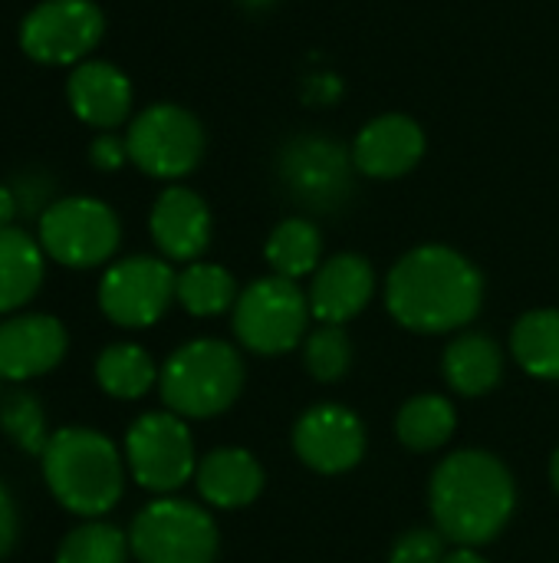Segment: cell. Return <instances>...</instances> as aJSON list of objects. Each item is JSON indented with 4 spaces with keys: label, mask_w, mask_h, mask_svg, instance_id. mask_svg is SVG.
<instances>
[{
    "label": "cell",
    "mask_w": 559,
    "mask_h": 563,
    "mask_svg": "<svg viewBox=\"0 0 559 563\" xmlns=\"http://www.w3.org/2000/svg\"><path fill=\"white\" fill-rule=\"evenodd\" d=\"M435 528L458 548L491 544L517 508V485L507 465L481 449L448 455L428 488Z\"/></svg>",
    "instance_id": "2"
},
{
    "label": "cell",
    "mask_w": 559,
    "mask_h": 563,
    "mask_svg": "<svg viewBox=\"0 0 559 563\" xmlns=\"http://www.w3.org/2000/svg\"><path fill=\"white\" fill-rule=\"evenodd\" d=\"M40 462L53 498L79 518H99L112 511L122 498V455L96 429L53 432Z\"/></svg>",
    "instance_id": "3"
},
{
    "label": "cell",
    "mask_w": 559,
    "mask_h": 563,
    "mask_svg": "<svg viewBox=\"0 0 559 563\" xmlns=\"http://www.w3.org/2000/svg\"><path fill=\"white\" fill-rule=\"evenodd\" d=\"M128 162L152 178H185L204 158V129L194 112L175 102L142 109L125 132Z\"/></svg>",
    "instance_id": "7"
},
{
    "label": "cell",
    "mask_w": 559,
    "mask_h": 563,
    "mask_svg": "<svg viewBox=\"0 0 559 563\" xmlns=\"http://www.w3.org/2000/svg\"><path fill=\"white\" fill-rule=\"evenodd\" d=\"M303 363H306V373L316 383H339L349 373V363H353V343H349L346 330L336 327V323L316 327L306 336Z\"/></svg>",
    "instance_id": "29"
},
{
    "label": "cell",
    "mask_w": 559,
    "mask_h": 563,
    "mask_svg": "<svg viewBox=\"0 0 559 563\" xmlns=\"http://www.w3.org/2000/svg\"><path fill=\"white\" fill-rule=\"evenodd\" d=\"M194 482L211 508L237 511L260 498L264 468L247 449H214L201 459Z\"/></svg>",
    "instance_id": "19"
},
{
    "label": "cell",
    "mask_w": 559,
    "mask_h": 563,
    "mask_svg": "<svg viewBox=\"0 0 559 563\" xmlns=\"http://www.w3.org/2000/svg\"><path fill=\"white\" fill-rule=\"evenodd\" d=\"M455 429H458L455 406L445 396H435V393L409 399L399 409V419H395V435L412 452H435V449H441L455 435Z\"/></svg>",
    "instance_id": "24"
},
{
    "label": "cell",
    "mask_w": 559,
    "mask_h": 563,
    "mask_svg": "<svg viewBox=\"0 0 559 563\" xmlns=\"http://www.w3.org/2000/svg\"><path fill=\"white\" fill-rule=\"evenodd\" d=\"M66 327L49 313H23L0 323V379H33L59 366Z\"/></svg>",
    "instance_id": "15"
},
{
    "label": "cell",
    "mask_w": 559,
    "mask_h": 563,
    "mask_svg": "<svg viewBox=\"0 0 559 563\" xmlns=\"http://www.w3.org/2000/svg\"><path fill=\"white\" fill-rule=\"evenodd\" d=\"M376 294V271L362 254H336L313 274L310 284V313L320 323H349L366 310Z\"/></svg>",
    "instance_id": "17"
},
{
    "label": "cell",
    "mask_w": 559,
    "mask_h": 563,
    "mask_svg": "<svg viewBox=\"0 0 559 563\" xmlns=\"http://www.w3.org/2000/svg\"><path fill=\"white\" fill-rule=\"evenodd\" d=\"M119 241V218L99 198H59L40 214V247L63 267H96L115 254Z\"/></svg>",
    "instance_id": "8"
},
{
    "label": "cell",
    "mask_w": 559,
    "mask_h": 563,
    "mask_svg": "<svg viewBox=\"0 0 559 563\" xmlns=\"http://www.w3.org/2000/svg\"><path fill=\"white\" fill-rule=\"evenodd\" d=\"M178 274L158 257H125L112 264L99 280L102 313L128 330L152 327L175 300Z\"/></svg>",
    "instance_id": "12"
},
{
    "label": "cell",
    "mask_w": 559,
    "mask_h": 563,
    "mask_svg": "<svg viewBox=\"0 0 559 563\" xmlns=\"http://www.w3.org/2000/svg\"><path fill=\"white\" fill-rule=\"evenodd\" d=\"M89 158H92L96 168L115 172V168H122V162L128 158V148H125V142L115 139L112 132H102V135H96V142L89 145Z\"/></svg>",
    "instance_id": "31"
},
{
    "label": "cell",
    "mask_w": 559,
    "mask_h": 563,
    "mask_svg": "<svg viewBox=\"0 0 559 563\" xmlns=\"http://www.w3.org/2000/svg\"><path fill=\"white\" fill-rule=\"evenodd\" d=\"M484 303L481 271L455 247L422 244L385 280V307L412 333H451L468 327Z\"/></svg>",
    "instance_id": "1"
},
{
    "label": "cell",
    "mask_w": 559,
    "mask_h": 563,
    "mask_svg": "<svg viewBox=\"0 0 559 563\" xmlns=\"http://www.w3.org/2000/svg\"><path fill=\"white\" fill-rule=\"evenodd\" d=\"M128 551V538L119 528L105 521H89L63 538L56 563H125Z\"/></svg>",
    "instance_id": "27"
},
{
    "label": "cell",
    "mask_w": 559,
    "mask_h": 563,
    "mask_svg": "<svg viewBox=\"0 0 559 563\" xmlns=\"http://www.w3.org/2000/svg\"><path fill=\"white\" fill-rule=\"evenodd\" d=\"M550 482H554V488H557L559 495V449L554 452V459H550Z\"/></svg>",
    "instance_id": "35"
},
{
    "label": "cell",
    "mask_w": 559,
    "mask_h": 563,
    "mask_svg": "<svg viewBox=\"0 0 559 563\" xmlns=\"http://www.w3.org/2000/svg\"><path fill=\"white\" fill-rule=\"evenodd\" d=\"M148 231L165 257L194 261L211 244L208 201L185 185H171L155 198L152 214H148Z\"/></svg>",
    "instance_id": "16"
},
{
    "label": "cell",
    "mask_w": 559,
    "mask_h": 563,
    "mask_svg": "<svg viewBox=\"0 0 559 563\" xmlns=\"http://www.w3.org/2000/svg\"><path fill=\"white\" fill-rule=\"evenodd\" d=\"M293 452L320 475H343L366 455V426L346 406H313L293 426Z\"/></svg>",
    "instance_id": "13"
},
{
    "label": "cell",
    "mask_w": 559,
    "mask_h": 563,
    "mask_svg": "<svg viewBox=\"0 0 559 563\" xmlns=\"http://www.w3.org/2000/svg\"><path fill=\"white\" fill-rule=\"evenodd\" d=\"M13 544H16V505L10 492L0 485V561L13 551Z\"/></svg>",
    "instance_id": "32"
},
{
    "label": "cell",
    "mask_w": 559,
    "mask_h": 563,
    "mask_svg": "<svg viewBox=\"0 0 559 563\" xmlns=\"http://www.w3.org/2000/svg\"><path fill=\"white\" fill-rule=\"evenodd\" d=\"M66 99H69V109L86 125L115 129L132 112V82L119 66L105 59H86L69 73Z\"/></svg>",
    "instance_id": "18"
},
{
    "label": "cell",
    "mask_w": 559,
    "mask_h": 563,
    "mask_svg": "<svg viewBox=\"0 0 559 563\" xmlns=\"http://www.w3.org/2000/svg\"><path fill=\"white\" fill-rule=\"evenodd\" d=\"M105 30V16L92 0H43L20 23V49L46 66L86 59Z\"/></svg>",
    "instance_id": "10"
},
{
    "label": "cell",
    "mask_w": 559,
    "mask_h": 563,
    "mask_svg": "<svg viewBox=\"0 0 559 563\" xmlns=\"http://www.w3.org/2000/svg\"><path fill=\"white\" fill-rule=\"evenodd\" d=\"M310 317V300L297 280L273 274L241 290L234 303V333L241 346L257 356H283L303 340Z\"/></svg>",
    "instance_id": "6"
},
{
    "label": "cell",
    "mask_w": 559,
    "mask_h": 563,
    "mask_svg": "<svg viewBox=\"0 0 559 563\" xmlns=\"http://www.w3.org/2000/svg\"><path fill=\"white\" fill-rule=\"evenodd\" d=\"M247 10H267V7H273L277 0H241Z\"/></svg>",
    "instance_id": "36"
},
{
    "label": "cell",
    "mask_w": 559,
    "mask_h": 563,
    "mask_svg": "<svg viewBox=\"0 0 559 563\" xmlns=\"http://www.w3.org/2000/svg\"><path fill=\"white\" fill-rule=\"evenodd\" d=\"M445 563H488L474 548H458V551H451Z\"/></svg>",
    "instance_id": "34"
},
{
    "label": "cell",
    "mask_w": 559,
    "mask_h": 563,
    "mask_svg": "<svg viewBox=\"0 0 559 563\" xmlns=\"http://www.w3.org/2000/svg\"><path fill=\"white\" fill-rule=\"evenodd\" d=\"M353 165L366 178H402L425 158V129L402 112L366 122L353 142Z\"/></svg>",
    "instance_id": "14"
},
{
    "label": "cell",
    "mask_w": 559,
    "mask_h": 563,
    "mask_svg": "<svg viewBox=\"0 0 559 563\" xmlns=\"http://www.w3.org/2000/svg\"><path fill=\"white\" fill-rule=\"evenodd\" d=\"M441 369H445V379H448V386L455 393H461V396H484L504 376V353L484 333H461L445 350Z\"/></svg>",
    "instance_id": "20"
},
{
    "label": "cell",
    "mask_w": 559,
    "mask_h": 563,
    "mask_svg": "<svg viewBox=\"0 0 559 563\" xmlns=\"http://www.w3.org/2000/svg\"><path fill=\"white\" fill-rule=\"evenodd\" d=\"M161 402L181 419L227 412L244 389L241 353L224 340H191L178 346L158 376Z\"/></svg>",
    "instance_id": "4"
},
{
    "label": "cell",
    "mask_w": 559,
    "mask_h": 563,
    "mask_svg": "<svg viewBox=\"0 0 559 563\" xmlns=\"http://www.w3.org/2000/svg\"><path fill=\"white\" fill-rule=\"evenodd\" d=\"M511 353L524 373L559 383V310H530L511 330Z\"/></svg>",
    "instance_id": "22"
},
{
    "label": "cell",
    "mask_w": 559,
    "mask_h": 563,
    "mask_svg": "<svg viewBox=\"0 0 559 563\" xmlns=\"http://www.w3.org/2000/svg\"><path fill=\"white\" fill-rule=\"evenodd\" d=\"M0 432L20 445L23 452L30 455H43L46 442H49V432H46V412L40 406V399L33 393H7L0 399Z\"/></svg>",
    "instance_id": "28"
},
{
    "label": "cell",
    "mask_w": 559,
    "mask_h": 563,
    "mask_svg": "<svg viewBox=\"0 0 559 563\" xmlns=\"http://www.w3.org/2000/svg\"><path fill=\"white\" fill-rule=\"evenodd\" d=\"M128 548L138 563H214L217 525L191 501L158 498L135 515Z\"/></svg>",
    "instance_id": "5"
},
{
    "label": "cell",
    "mask_w": 559,
    "mask_h": 563,
    "mask_svg": "<svg viewBox=\"0 0 559 563\" xmlns=\"http://www.w3.org/2000/svg\"><path fill=\"white\" fill-rule=\"evenodd\" d=\"M13 214H16V198H13L10 188L0 185V228H7V221H10Z\"/></svg>",
    "instance_id": "33"
},
{
    "label": "cell",
    "mask_w": 559,
    "mask_h": 563,
    "mask_svg": "<svg viewBox=\"0 0 559 563\" xmlns=\"http://www.w3.org/2000/svg\"><path fill=\"white\" fill-rule=\"evenodd\" d=\"M264 254H267V264L273 267L277 277L300 280L306 274H316L320 254H323L320 228L306 218H287L270 231Z\"/></svg>",
    "instance_id": "23"
},
{
    "label": "cell",
    "mask_w": 559,
    "mask_h": 563,
    "mask_svg": "<svg viewBox=\"0 0 559 563\" xmlns=\"http://www.w3.org/2000/svg\"><path fill=\"white\" fill-rule=\"evenodd\" d=\"M445 534L435 528V531H425V528H415L409 534H402L389 554V563H445L448 551H445Z\"/></svg>",
    "instance_id": "30"
},
{
    "label": "cell",
    "mask_w": 559,
    "mask_h": 563,
    "mask_svg": "<svg viewBox=\"0 0 559 563\" xmlns=\"http://www.w3.org/2000/svg\"><path fill=\"white\" fill-rule=\"evenodd\" d=\"M353 152L326 135H297L283 145L277 172L290 198L313 211L339 208L353 191Z\"/></svg>",
    "instance_id": "11"
},
{
    "label": "cell",
    "mask_w": 559,
    "mask_h": 563,
    "mask_svg": "<svg viewBox=\"0 0 559 563\" xmlns=\"http://www.w3.org/2000/svg\"><path fill=\"white\" fill-rule=\"evenodd\" d=\"M125 462L132 478L155 495H171L198 472L194 442L181 416L145 412L125 432Z\"/></svg>",
    "instance_id": "9"
},
{
    "label": "cell",
    "mask_w": 559,
    "mask_h": 563,
    "mask_svg": "<svg viewBox=\"0 0 559 563\" xmlns=\"http://www.w3.org/2000/svg\"><path fill=\"white\" fill-rule=\"evenodd\" d=\"M43 284V247L20 228H0V313L33 300Z\"/></svg>",
    "instance_id": "21"
},
{
    "label": "cell",
    "mask_w": 559,
    "mask_h": 563,
    "mask_svg": "<svg viewBox=\"0 0 559 563\" xmlns=\"http://www.w3.org/2000/svg\"><path fill=\"white\" fill-rule=\"evenodd\" d=\"M237 297V280L221 264H188L175 284V300L194 317H217L231 310Z\"/></svg>",
    "instance_id": "26"
},
{
    "label": "cell",
    "mask_w": 559,
    "mask_h": 563,
    "mask_svg": "<svg viewBox=\"0 0 559 563\" xmlns=\"http://www.w3.org/2000/svg\"><path fill=\"white\" fill-rule=\"evenodd\" d=\"M96 383L115 399H142L158 383V373L142 346L112 343L96 360Z\"/></svg>",
    "instance_id": "25"
}]
</instances>
